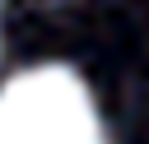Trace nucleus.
<instances>
[{
  "label": "nucleus",
  "mask_w": 149,
  "mask_h": 144,
  "mask_svg": "<svg viewBox=\"0 0 149 144\" xmlns=\"http://www.w3.org/2000/svg\"><path fill=\"white\" fill-rule=\"evenodd\" d=\"M0 144H107V130L70 65H33L0 88Z\"/></svg>",
  "instance_id": "obj_1"
}]
</instances>
